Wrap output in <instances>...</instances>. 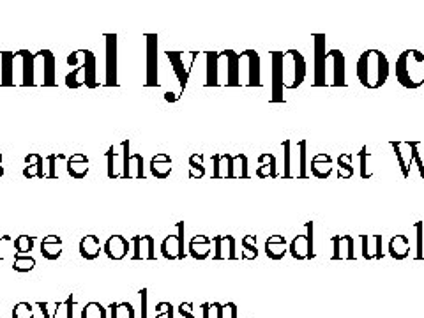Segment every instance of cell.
Here are the masks:
<instances>
[{"instance_id":"32","label":"cell","mask_w":424,"mask_h":318,"mask_svg":"<svg viewBox=\"0 0 424 318\" xmlns=\"http://www.w3.org/2000/svg\"><path fill=\"white\" fill-rule=\"evenodd\" d=\"M14 59H16V53H11V52L0 53V62H2V81H0V85H2V87H11V85L14 84L13 81Z\"/></svg>"},{"instance_id":"54","label":"cell","mask_w":424,"mask_h":318,"mask_svg":"<svg viewBox=\"0 0 424 318\" xmlns=\"http://www.w3.org/2000/svg\"><path fill=\"white\" fill-rule=\"evenodd\" d=\"M165 99H166V101H177V99H179V98H177L176 94H170V92H166Z\"/></svg>"},{"instance_id":"4","label":"cell","mask_w":424,"mask_h":318,"mask_svg":"<svg viewBox=\"0 0 424 318\" xmlns=\"http://www.w3.org/2000/svg\"><path fill=\"white\" fill-rule=\"evenodd\" d=\"M315 39V87L327 85V52H326V34H313Z\"/></svg>"},{"instance_id":"37","label":"cell","mask_w":424,"mask_h":318,"mask_svg":"<svg viewBox=\"0 0 424 318\" xmlns=\"http://www.w3.org/2000/svg\"><path fill=\"white\" fill-rule=\"evenodd\" d=\"M241 246L246 249V253L242 255L244 260H251L258 256V249H256V237L255 235H246L241 241Z\"/></svg>"},{"instance_id":"1","label":"cell","mask_w":424,"mask_h":318,"mask_svg":"<svg viewBox=\"0 0 424 318\" xmlns=\"http://www.w3.org/2000/svg\"><path fill=\"white\" fill-rule=\"evenodd\" d=\"M389 60L380 50H366L355 66V74L366 89H380L389 78Z\"/></svg>"},{"instance_id":"27","label":"cell","mask_w":424,"mask_h":318,"mask_svg":"<svg viewBox=\"0 0 424 318\" xmlns=\"http://www.w3.org/2000/svg\"><path fill=\"white\" fill-rule=\"evenodd\" d=\"M84 55V73H85V87L96 89L98 80H96V55L91 50H81Z\"/></svg>"},{"instance_id":"28","label":"cell","mask_w":424,"mask_h":318,"mask_svg":"<svg viewBox=\"0 0 424 318\" xmlns=\"http://www.w3.org/2000/svg\"><path fill=\"white\" fill-rule=\"evenodd\" d=\"M41 253L45 259L57 260L62 255V239L59 235H48L41 241Z\"/></svg>"},{"instance_id":"6","label":"cell","mask_w":424,"mask_h":318,"mask_svg":"<svg viewBox=\"0 0 424 318\" xmlns=\"http://www.w3.org/2000/svg\"><path fill=\"white\" fill-rule=\"evenodd\" d=\"M391 147L394 149L401 174L405 178H408L411 177V166L414 163V152L418 151V147H421V142H391Z\"/></svg>"},{"instance_id":"43","label":"cell","mask_w":424,"mask_h":318,"mask_svg":"<svg viewBox=\"0 0 424 318\" xmlns=\"http://www.w3.org/2000/svg\"><path fill=\"white\" fill-rule=\"evenodd\" d=\"M122 158H124V164H122V174L120 177L122 178H130V140L122 142Z\"/></svg>"},{"instance_id":"3","label":"cell","mask_w":424,"mask_h":318,"mask_svg":"<svg viewBox=\"0 0 424 318\" xmlns=\"http://www.w3.org/2000/svg\"><path fill=\"white\" fill-rule=\"evenodd\" d=\"M288 251L297 260H308L315 256V249H313V221L306 223V234L294 237V241L288 244Z\"/></svg>"},{"instance_id":"46","label":"cell","mask_w":424,"mask_h":318,"mask_svg":"<svg viewBox=\"0 0 424 318\" xmlns=\"http://www.w3.org/2000/svg\"><path fill=\"white\" fill-rule=\"evenodd\" d=\"M106 159H108V177L117 178L119 175H117L115 170H113V163H115V151H113V145L108 149V152H106Z\"/></svg>"},{"instance_id":"30","label":"cell","mask_w":424,"mask_h":318,"mask_svg":"<svg viewBox=\"0 0 424 318\" xmlns=\"http://www.w3.org/2000/svg\"><path fill=\"white\" fill-rule=\"evenodd\" d=\"M258 170H256V177L258 178H265V177H277L276 171V158L270 152H263V154L258 156Z\"/></svg>"},{"instance_id":"15","label":"cell","mask_w":424,"mask_h":318,"mask_svg":"<svg viewBox=\"0 0 424 318\" xmlns=\"http://www.w3.org/2000/svg\"><path fill=\"white\" fill-rule=\"evenodd\" d=\"M221 57H227V85L230 87H237L241 85V76H239V66H241V55L231 50H224V52L219 53Z\"/></svg>"},{"instance_id":"22","label":"cell","mask_w":424,"mask_h":318,"mask_svg":"<svg viewBox=\"0 0 424 318\" xmlns=\"http://www.w3.org/2000/svg\"><path fill=\"white\" fill-rule=\"evenodd\" d=\"M241 57H246L249 62V76H248V85L249 87H260L262 81H260V55L256 50H246L241 53Z\"/></svg>"},{"instance_id":"16","label":"cell","mask_w":424,"mask_h":318,"mask_svg":"<svg viewBox=\"0 0 424 318\" xmlns=\"http://www.w3.org/2000/svg\"><path fill=\"white\" fill-rule=\"evenodd\" d=\"M188 251L193 259L205 260L212 251V239L207 235H195L188 244Z\"/></svg>"},{"instance_id":"35","label":"cell","mask_w":424,"mask_h":318,"mask_svg":"<svg viewBox=\"0 0 424 318\" xmlns=\"http://www.w3.org/2000/svg\"><path fill=\"white\" fill-rule=\"evenodd\" d=\"M204 175V154H193L190 158V178H202Z\"/></svg>"},{"instance_id":"9","label":"cell","mask_w":424,"mask_h":318,"mask_svg":"<svg viewBox=\"0 0 424 318\" xmlns=\"http://www.w3.org/2000/svg\"><path fill=\"white\" fill-rule=\"evenodd\" d=\"M106 85L117 87V35L106 34Z\"/></svg>"},{"instance_id":"24","label":"cell","mask_w":424,"mask_h":318,"mask_svg":"<svg viewBox=\"0 0 424 318\" xmlns=\"http://www.w3.org/2000/svg\"><path fill=\"white\" fill-rule=\"evenodd\" d=\"M78 249H80V255L84 256L85 260H94L98 259L99 253L103 251V246L99 244V237H96V235L91 234V235H85V237L81 239Z\"/></svg>"},{"instance_id":"33","label":"cell","mask_w":424,"mask_h":318,"mask_svg":"<svg viewBox=\"0 0 424 318\" xmlns=\"http://www.w3.org/2000/svg\"><path fill=\"white\" fill-rule=\"evenodd\" d=\"M352 161H354V154L352 152H343L338 158V178H343V181H348V178L354 177V166H352Z\"/></svg>"},{"instance_id":"41","label":"cell","mask_w":424,"mask_h":318,"mask_svg":"<svg viewBox=\"0 0 424 318\" xmlns=\"http://www.w3.org/2000/svg\"><path fill=\"white\" fill-rule=\"evenodd\" d=\"M283 159H285V166H283V177L285 178H290L292 174H290V156H292V140H285L283 144Z\"/></svg>"},{"instance_id":"47","label":"cell","mask_w":424,"mask_h":318,"mask_svg":"<svg viewBox=\"0 0 424 318\" xmlns=\"http://www.w3.org/2000/svg\"><path fill=\"white\" fill-rule=\"evenodd\" d=\"M60 156L62 154H50L48 158V164H50V170H48V174H46V177L45 178H57V170H55V159L57 158H60Z\"/></svg>"},{"instance_id":"53","label":"cell","mask_w":424,"mask_h":318,"mask_svg":"<svg viewBox=\"0 0 424 318\" xmlns=\"http://www.w3.org/2000/svg\"><path fill=\"white\" fill-rule=\"evenodd\" d=\"M375 248H377V251H375V259L377 260H380V259H384V253H382V235H375Z\"/></svg>"},{"instance_id":"45","label":"cell","mask_w":424,"mask_h":318,"mask_svg":"<svg viewBox=\"0 0 424 318\" xmlns=\"http://www.w3.org/2000/svg\"><path fill=\"white\" fill-rule=\"evenodd\" d=\"M84 318H105V310L99 305H88L87 310L84 312Z\"/></svg>"},{"instance_id":"51","label":"cell","mask_w":424,"mask_h":318,"mask_svg":"<svg viewBox=\"0 0 424 318\" xmlns=\"http://www.w3.org/2000/svg\"><path fill=\"white\" fill-rule=\"evenodd\" d=\"M219 161H221V154H214L212 156V163H214V170H212V177L214 178H219V177H223V175H221V171H219Z\"/></svg>"},{"instance_id":"48","label":"cell","mask_w":424,"mask_h":318,"mask_svg":"<svg viewBox=\"0 0 424 318\" xmlns=\"http://www.w3.org/2000/svg\"><path fill=\"white\" fill-rule=\"evenodd\" d=\"M223 158H224V161H227V164H228V166H227V174H224V177H227V178L237 177V175H235V171H234V168H235L234 166V156L228 154V152H227V154H223Z\"/></svg>"},{"instance_id":"18","label":"cell","mask_w":424,"mask_h":318,"mask_svg":"<svg viewBox=\"0 0 424 318\" xmlns=\"http://www.w3.org/2000/svg\"><path fill=\"white\" fill-rule=\"evenodd\" d=\"M66 166L67 174L73 178H76V181H80V178H84L88 174V158L85 154H81V152H74L73 156H69L66 159Z\"/></svg>"},{"instance_id":"52","label":"cell","mask_w":424,"mask_h":318,"mask_svg":"<svg viewBox=\"0 0 424 318\" xmlns=\"http://www.w3.org/2000/svg\"><path fill=\"white\" fill-rule=\"evenodd\" d=\"M362 239V256L366 260H372V255H369V237L368 235H361Z\"/></svg>"},{"instance_id":"5","label":"cell","mask_w":424,"mask_h":318,"mask_svg":"<svg viewBox=\"0 0 424 318\" xmlns=\"http://www.w3.org/2000/svg\"><path fill=\"white\" fill-rule=\"evenodd\" d=\"M159 251L165 256L166 260H183L186 256L184 253V223L181 221L177 225V234L168 235V237L163 239L161 246H159Z\"/></svg>"},{"instance_id":"34","label":"cell","mask_w":424,"mask_h":318,"mask_svg":"<svg viewBox=\"0 0 424 318\" xmlns=\"http://www.w3.org/2000/svg\"><path fill=\"white\" fill-rule=\"evenodd\" d=\"M217 62H219V53L207 52V87H216L219 85V78H217Z\"/></svg>"},{"instance_id":"31","label":"cell","mask_w":424,"mask_h":318,"mask_svg":"<svg viewBox=\"0 0 424 318\" xmlns=\"http://www.w3.org/2000/svg\"><path fill=\"white\" fill-rule=\"evenodd\" d=\"M212 244L214 259L216 260L223 259L224 246H228V253H230L228 259H235V237H231V235H216V237H212Z\"/></svg>"},{"instance_id":"8","label":"cell","mask_w":424,"mask_h":318,"mask_svg":"<svg viewBox=\"0 0 424 318\" xmlns=\"http://www.w3.org/2000/svg\"><path fill=\"white\" fill-rule=\"evenodd\" d=\"M147 87H158V35L147 34Z\"/></svg>"},{"instance_id":"25","label":"cell","mask_w":424,"mask_h":318,"mask_svg":"<svg viewBox=\"0 0 424 318\" xmlns=\"http://www.w3.org/2000/svg\"><path fill=\"white\" fill-rule=\"evenodd\" d=\"M39 57H42V76H45V81H42V85H46V87H53V85L57 84L55 81V57H53V53L50 52V50H41V52H38Z\"/></svg>"},{"instance_id":"11","label":"cell","mask_w":424,"mask_h":318,"mask_svg":"<svg viewBox=\"0 0 424 318\" xmlns=\"http://www.w3.org/2000/svg\"><path fill=\"white\" fill-rule=\"evenodd\" d=\"M131 244L130 241H127L126 237H122V235L115 234L112 235V237H108V241L105 242V246H103V251L106 253V256L112 260H122L124 256L127 255V251H130Z\"/></svg>"},{"instance_id":"36","label":"cell","mask_w":424,"mask_h":318,"mask_svg":"<svg viewBox=\"0 0 424 318\" xmlns=\"http://www.w3.org/2000/svg\"><path fill=\"white\" fill-rule=\"evenodd\" d=\"M35 239L30 235H20V237L14 239V249H16V255H28V251L34 249Z\"/></svg>"},{"instance_id":"56","label":"cell","mask_w":424,"mask_h":318,"mask_svg":"<svg viewBox=\"0 0 424 318\" xmlns=\"http://www.w3.org/2000/svg\"><path fill=\"white\" fill-rule=\"evenodd\" d=\"M0 241H11V237L9 235H2V237H0ZM0 259H2V256H0Z\"/></svg>"},{"instance_id":"50","label":"cell","mask_w":424,"mask_h":318,"mask_svg":"<svg viewBox=\"0 0 424 318\" xmlns=\"http://www.w3.org/2000/svg\"><path fill=\"white\" fill-rule=\"evenodd\" d=\"M239 156V161H241V174H239V177L242 178H248L249 174H248V158H246V154H237Z\"/></svg>"},{"instance_id":"40","label":"cell","mask_w":424,"mask_h":318,"mask_svg":"<svg viewBox=\"0 0 424 318\" xmlns=\"http://www.w3.org/2000/svg\"><path fill=\"white\" fill-rule=\"evenodd\" d=\"M372 156V152H368V147L362 145L361 152H359V161H361V177L362 178H372L373 174L368 171V158Z\"/></svg>"},{"instance_id":"49","label":"cell","mask_w":424,"mask_h":318,"mask_svg":"<svg viewBox=\"0 0 424 318\" xmlns=\"http://www.w3.org/2000/svg\"><path fill=\"white\" fill-rule=\"evenodd\" d=\"M14 318H32V313H30V306L28 305H20L16 308V312L13 313Z\"/></svg>"},{"instance_id":"13","label":"cell","mask_w":424,"mask_h":318,"mask_svg":"<svg viewBox=\"0 0 424 318\" xmlns=\"http://www.w3.org/2000/svg\"><path fill=\"white\" fill-rule=\"evenodd\" d=\"M133 260H140V259H149L154 260L156 253H154V237L152 235H134L133 237Z\"/></svg>"},{"instance_id":"20","label":"cell","mask_w":424,"mask_h":318,"mask_svg":"<svg viewBox=\"0 0 424 318\" xmlns=\"http://www.w3.org/2000/svg\"><path fill=\"white\" fill-rule=\"evenodd\" d=\"M288 242L283 235H273L265 241V255L273 260H281L288 251Z\"/></svg>"},{"instance_id":"10","label":"cell","mask_w":424,"mask_h":318,"mask_svg":"<svg viewBox=\"0 0 424 318\" xmlns=\"http://www.w3.org/2000/svg\"><path fill=\"white\" fill-rule=\"evenodd\" d=\"M273 101L283 103V53L273 52Z\"/></svg>"},{"instance_id":"21","label":"cell","mask_w":424,"mask_h":318,"mask_svg":"<svg viewBox=\"0 0 424 318\" xmlns=\"http://www.w3.org/2000/svg\"><path fill=\"white\" fill-rule=\"evenodd\" d=\"M151 171L156 178L163 181L172 174V158L165 152H159L151 159Z\"/></svg>"},{"instance_id":"19","label":"cell","mask_w":424,"mask_h":318,"mask_svg":"<svg viewBox=\"0 0 424 318\" xmlns=\"http://www.w3.org/2000/svg\"><path fill=\"white\" fill-rule=\"evenodd\" d=\"M166 57H168L170 64H172L173 71H176L177 80H179L181 84V92H184V89H186L188 85V80H190L191 67H184L183 53L181 52H166Z\"/></svg>"},{"instance_id":"23","label":"cell","mask_w":424,"mask_h":318,"mask_svg":"<svg viewBox=\"0 0 424 318\" xmlns=\"http://www.w3.org/2000/svg\"><path fill=\"white\" fill-rule=\"evenodd\" d=\"M389 255L396 260H405L411 253V241H408L407 235L400 234L394 235L393 239L389 241Z\"/></svg>"},{"instance_id":"12","label":"cell","mask_w":424,"mask_h":318,"mask_svg":"<svg viewBox=\"0 0 424 318\" xmlns=\"http://www.w3.org/2000/svg\"><path fill=\"white\" fill-rule=\"evenodd\" d=\"M327 60L333 62V85L334 87H345V55L341 50L334 48L327 52Z\"/></svg>"},{"instance_id":"7","label":"cell","mask_w":424,"mask_h":318,"mask_svg":"<svg viewBox=\"0 0 424 318\" xmlns=\"http://www.w3.org/2000/svg\"><path fill=\"white\" fill-rule=\"evenodd\" d=\"M283 55L292 64V78L285 89H297L299 85H302L306 78V59L299 50H288Z\"/></svg>"},{"instance_id":"14","label":"cell","mask_w":424,"mask_h":318,"mask_svg":"<svg viewBox=\"0 0 424 318\" xmlns=\"http://www.w3.org/2000/svg\"><path fill=\"white\" fill-rule=\"evenodd\" d=\"M333 246H334V253H333V260H340V259H347V260H354V237L352 235H334L333 237Z\"/></svg>"},{"instance_id":"55","label":"cell","mask_w":424,"mask_h":318,"mask_svg":"<svg viewBox=\"0 0 424 318\" xmlns=\"http://www.w3.org/2000/svg\"><path fill=\"white\" fill-rule=\"evenodd\" d=\"M4 175V166H2V154H0V177Z\"/></svg>"},{"instance_id":"2","label":"cell","mask_w":424,"mask_h":318,"mask_svg":"<svg viewBox=\"0 0 424 318\" xmlns=\"http://www.w3.org/2000/svg\"><path fill=\"white\" fill-rule=\"evenodd\" d=\"M419 55H421V52H419V50H405V52L398 57L396 80L401 87L412 89V91H414V89H419L424 85V81L416 80L414 66H412V64H414V60L418 59Z\"/></svg>"},{"instance_id":"29","label":"cell","mask_w":424,"mask_h":318,"mask_svg":"<svg viewBox=\"0 0 424 318\" xmlns=\"http://www.w3.org/2000/svg\"><path fill=\"white\" fill-rule=\"evenodd\" d=\"M16 57H21L23 60V81L21 84L25 87H32L35 84L34 80V62H35V53H30L28 50H20L16 53Z\"/></svg>"},{"instance_id":"17","label":"cell","mask_w":424,"mask_h":318,"mask_svg":"<svg viewBox=\"0 0 424 318\" xmlns=\"http://www.w3.org/2000/svg\"><path fill=\"white\" fill-rule=\"evenodd\" d=\"M309 168H311V174L316 178H320V181L329 178L331 174H333V158L329 154H326V152H319V154H315L311 158Z\"/></svg>"},{"instance_id":"42","label":"cell","mask_w":424,"mask_h":318,"mask_svg":"<svg viewBox=\"0 0 424 318\" xmlns=\"http://www.w3.org/2000/svg\"><path fill=\"white\" fill-rule=\"evenodd\" d=\"M81 71H84V67H76V69L74 71H71L69 74H66V85L69 89H78V87H81V85H84V80H80V73Z\"/></svg>"},{"instance_id":"44","label":"cell","mask_w":424,"mask_h":318,"mask_svg":"<svg viewBox=\"0 0 424 318\" xmlns=\"http://www.w3.org/2000/svg\"><path fill=\"white\" fill-rule=\"evenodd\" d=\"M416 232H418V253H416V259L423 260L424 259V249H423V239H424V223L418 221L416 223Z\"/></svg>"},{"instance_id":"26","label":"cell","mask_w":424,"mask_h":318,"mask_svg":"<svg viewBox=\"0 0 424 318\" xmlns=\"http://www.w3.org/2000/svg\"><path fill=\"white\" fill-rule=\"evenodd\" d=\"M42 156L38 154V152H32V154L25 156V163H27V166L23 168V177L27 178H45L46 174L45 170H42Z\"/></svg>"},{"instance_id":"38","label":"cell","mask_w":424,"mask_h":318,"mask_svg":"<svg viewBox=\"0 0 424 318\" xmlns=\"http://www.w3.org/2000/svg\"><path fill=\"white\" fill-rule=\"evenodd\" d=\"M299 178H308V163H306V158H308V154H306V149H308V142L306 140H299Z\"/></svg>"},{"instance_id":"39","label":"cell","mask_w":424,"mask_h":318,"mask_svg":"<svg viewBox=\"0 0 424 318\" xmlns=\"http://www.w3.org/2000/svg\"><path fill=\"white\" fill-rule=\"evenodd\" d=\"M35 266V260L28 255H16L14 256V263L13 269L18 271V273H27V271H32Z\"/></svg>"}]
</instances>
